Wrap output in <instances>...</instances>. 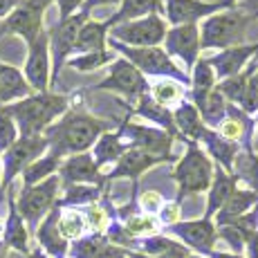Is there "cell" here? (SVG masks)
I'll list each match as a JSON object with an SVG mask.
<instances>
[{"label":"cell","mask_w":258,"mask_h":258,"mask_svg":"<svg viewBox=\"0 0 258 258\" xmlns=\"http://www.w3.org/2000/svg\"><path fill=\"white\" fill-rule=\"evenodd\" d=\"M108 131H110V121L74 108L47 128L45 140L49 142V153L63 160V157L88 153Z\"/></svg>","instance_id":"1"},{"label":"cell","mask_w":258,"mask_h":258,"mask_svg":"<svg viewBox=\"0 0 258 258\" xmlns=\"http://www.w3.org/2000/svg\"><path fill=\"white\" fill-rule=\"evenodd\" d=\"M21 137H38L70 110V97L54 92H34L32 97L7 106Z\"/></svg>","instance_id":"2"},{"label":"cell","mask_w":258,"mask_h":258,"mask_svg":"<svg viewBox=\"0 0 258 258\" xmlns=\"http://www.w3.org/2000/svg\"><path fill=\"white\" fill-rule=\"evenodd\" d=\"M254 23V18L242 14L236 7L218 12L198 25L200 27V45L202 49H220V52L227 47L242 45L247 32H249V25Z\"/></svg>","instance_id":"3"},{"label":"cell","mask_w":258,"mask_h":258,"mask_svg":"<svg viewBox=\"0 0 258 258\" xmlns=\"http://www.w3.org/2000/svg\"><path fill=\"white\" fill-rule=\"evenodd\" d=\"M184 155L180 157V162L173 168V177L177 182V200L182 202L186 196H193V193H205L211 188L213 182V162L211 157L205 153V148L198 142H188Z\"/></svg>","instance_id":"4"},{"label":"cell","mask_w":258,"mask_h":258,"mask_svg":"<svg viewBox=\"0 0 258 258\" xmlns=\"http://www.w3.org/2000/svg\"><path fill=\"white\" fill-rule=\"evenodd\" d=\"M108 45L112 49H117L126 61H131L144 77L175 79V81L184 83V86L191 83L188 74L177 68V63L168 56L164 47H128V45H123V43L112 41V38H108Z\"/></svg>","instance_id":"5"},{"label":"cell","mask_w":258,"mask_h":258,"mask_svg":"<svg viewBox=\"0 0 258 258\" xmlns=\"http://www.w3.org/2000/svg\"><path fill=\"white\" fill-rule=\"evenodd\" d=\"M168 25L160 14H148L144 18L126 21L110 27V38L128 47H160L166 38Z\"/></svg>","instance_id":"6"},{"label":"cell","mask_w":258,"mask_h":258,"mask_svg":"<svg viewBox=\"0 0 258 258\" xmlns=\"http://www.w3.org/2000/svg\"><path fill=\"white\" fill-rule=\"evenodd\" d=\"M58 186H61L58 175L47 177V180L41 182V184L23 186V193L18 196V200H16V209L23 216L25 225H27L32 231H36L43 218H45L54 207H56Z\"/></svg>","instance_id":"7"},{"label":"cell","mask_w":258,"mask_h":258,"mask_svg":"<svg viewBox=\"0 0 258 258\" xmlns=\"http://www.w3.org/2000/svg\"><path fill=\"white\" fill-rule=\"evenodd\" d=\"M54 0H21L16 9L0 25L3 34H18L27 45H32L45 29H43V14Z\"/></svg>","instance_id":"8"},{"label":"cell","mask_w":258,"mask_h":258,"mask_svg":"<svg viewBox=\"0 0 258 258\" xmlns=\"http://www.w3.org/2000/svg\"><path fill=\"white\" fill-rule=\"evenodd\" d=\"M86 21H90V14L86 12H77L74 16L58 21L49 32V54H52V83L58 81L61 68L68 63L70 54L77 47V38L81 27L86 25Z\"/></svg>","instance_id":"9"},{"label":"cell","mask_w":258,"mask_h":258,"mask_svg":"<svg viewBox=\"0 0 258 258\" xmlns=\"http://www.w3.org/2000/svg\"><path fill=\"white\" fill-rule=\"evenodd\" d=\"M45 151H49V142L45 140V135L18 137L3 155V188L12 186L16 175H23L25 168L45 155Z\"/></svg>","instance_id":"10"},{"label":"cell","mask_w":258,"mask_h":258,"mask_svg":"<svg viewBox=\"0 0 258 258\" xmlns=\"http://www.w3.org/2000/svg\"><path fill=\"white\" fill-rule=\"evenodd\" d=\"M97 90H110V92H119L123 99H128L131 103H137L140 99L151 90L146 77L133 66L126 58H115L110 66V74L103 79L97 86Z\"/></svg>","instance_id":"11"},{"label":"cell","mask_w":258,"mask_h":258,"mask_svg":"<svg viewBox=\"0 0 258 258\" xmlns=\"http://www.w3.org/2000/svg\"><path fill=\"white\" fill-rule=\"evenodd\" d=\"M236 7L231 0H216V3H207V0H164V14L166 23L173 27L177 25H198L205 18L213 16L218 12Z\"/></svg>","instance_id":"12"},{"label":"cell","mask_w":258,"mask_h":258,"mask_svg":"<svg viewBox=\"0 0 258 258\" xmlns=\"http://www.w3.org/2000/svg\"><path fill=\"white\" fill-rule=\"evenodd\" d=\"M52 54H49V32H43L36 41L29 45L27 61H25L23 74L34 92H49L52 83Z\"/></svg>","instance_id":"13"},{"label":"cell","mask_w":258,"mask_h":258,"mask_svg":"<svg viewBox=\"0 0 258 258\" xmlns=\"http://www.w3.org/2000/svg\"><path fill=\"white\" fill-rule=\"evenodd\" d=\"M121 135H126L131 140V148H140V151H146L151 155L164 157V160L173 162L171 148H173V135L162 128L155 126H144V123H123L119 128Z\"/></svg>","instance_id":"14"},{"label":"cell","mask_w":258,"mask_h":258,"mask_svg":"<svg viewBox=\"0 0 258 258\" xmlns=\"http://www.w3.org/2000/svg\"><path fill=\"white\" fill-rule=\"evenodd\" d=\"M164 49L168 56H177L186 66V70H193L200 58V27L198 25H177L166 32Z\"/></svg>","instance_id":"15"},{"label":"cell","mask_w":258,"mask_h":258,"mask_svg":"<svg viewBox=\"0 0 258 258\" xmlns=\"http://www.w3.org/2000/svg\"><path fill=\"white\" fill-rule=\"evenodd\" d=\"M173 236H177L186 247L196 249L198 254H209L216 247L218 240V227L213 225L211 218H200V220H186V222H175L168 227Z\"/></svg>","instance_id":"16"},{"label":"cell","mask_w":258,"mask_h":258,"mask_svg":"<svg viewBox=\"0 0 258 258\" xmlns=\"http://www.w3.org/2000/svg\"><path fill=\"white\" fill-rule=\"evenodd\" d=\"M256 54H258V43H242V45L227 47V49H222V52L213 54L207 61H209V66L213 68V72H216V79L225 81V79H231V77H236V74H240Z\"/></svg>","instance_id":"17"},{"label":"cell","mask_w":258,"mask_h":258,"mask_svg":"<svg viewBox=\"0 0 258 258\" xmlns=\"http://www.w3.org/2000/svg\"><path fill=\"white\" fill-rule=\"evenodd\" d=\"M58 180L63 182V186H72V184L103 186L106 177L101 175V168L97 166L94 157L88 155V153H81V155H70L66 162H61Z\"/></svg>","instance_id":"18"},{"label":"cell","mask_w":258,"mask_h":258,"mask_svg":"<svg viewBox=\"0 0 258 258\" xmlns=\"http://www.w3.org/2000/svg\"><path fill=\"white\" fill-rule=\"evenodd\" d=\"M218 135L227 142H234L238 146H242V151H251V135H254V121H251L249 115L240 110L238 106L229 103V110H227V117L218 123Z\"/></svg>","instance_id":"19"},{"label":"cell","mask_w":258,"mask_h":258,"mask_svg":"<svg viewBox=\"0 0 258 258\" xmlns=\"http://www.w3.org/2000/svg\"><path fill=\"white\" fill-rule=\"evenodd\" d=\"M58 216H61V207H58V202H56V207L47 213L45 220H43L36 229L38 245H41V249L45 251L49 258H66L70 254V242L58 231Z\"/></svg>","instance_id":"20"},{"label":"cell","mask_w":258,"mask_h":258,"mask_svg":"<svg viewBox=\"0 0 258 258\" xmlns=\"http://www.w3.org/2000/svg\"><path fill=\"white\" fill-rule=\"evenodd\" d=\"M162 162H168L164 157H157V155H151L146 151H140V148H131L121 155V160L115 164V168L110 171V175L106 180H117V177H131L133 182L137 184V177L142 173H146L148 168H153L155 164H162Z\"/></svg>","instance_id":"21"},{"label":"cell","mask_w":258,"mask_h":258,"mask_svg":"<svg viewBox=\"0 0 258 258\" xmlns=\"http://www.w3.org/2000/svg\"><path fill=\"white\" fill-rule=\"evenodd\" d=\"M34 90L18 68L0 61V106H12L16 101L32 97Z\"/></svg>","instance_id":"22"},{"label":"cell","mask_w":258,"mask_h":258,"mask_svg":"<svg viewBox=\"0 0 258 258\" xmlns=\"http://www.w3.org/2000/svg\"><path fill=\"white\" fill-rule=\"evenodd\" d=\"M72 258H128L126 249L112 245L106 234H92L74 240L70 247Z\"/></svg>","instance_id":"23"},{"label":"cell","mask_w":258,"mask_h":258,"mask_svg":"<svg viewBox=\"0 0 258 258\" xmlns=\"http://www.w3.org/2000/svg\"><path fill=\"white\" fill-rule=\"evenodd\" d=\"M238 188V177L234 173H227L225 168H220L216 164L213 168V182H211V188H209V198H207V211H205V218H213L218 211L222 209L227 200L231 198Z\"/></svg>","instance_id":"24"},{"label":"cell","mask_w":258,"mask_h":258,"mask_svg":"<svg viewBox=\"0 0 258 258\" xmlns=\"http://www.w3.org/2000/svg\"><path fill=\"white\" fill-rule=\"evenodd\" d=\"M254 207H258V193L249 191V188H236L229 200L222 205V209L216 213V227L231 225L240 216L249 213Z\"/></svg>","instance_id":"25"},{"label":"cell","mask_w":258,"mask_h":258,"mask_svg":"<svg viewBox=\"0 0 258 258\" xmlns=\"http://www.w3.org/2000/svg\"><path fill=\"white\" fill-rule=\"evenodd\" d=\"M3 242L25 256L32 251L29 249V238H27V225H25L23 216L18 213L14 198H9V216H7V222H5V229H3Z\"/></svg>","instance_id":"26"},{"label":"cell","mask_w":258,"mask_h":258,"mask_svg":"<svg viewBox=\"0 0 258 258\" xmlns=\"http://www.w3.org/2000/svg\"><path fill=\"white\" fill-rule=\"evenodd\" d=\"M173 121H175V128H177V133H180V137L182 140H188V142H198L207 128V123L202 121L198 108L193 106L191 101H182L180 106L173 110Z\"/></svg>","instance_id":"27"},{"label":"cell","mask_w":258,"mask_h":258,"mask_svg":"<svg viewBox=\"0 0 258 258\" xmlns=\"http://www.w3.org/2000/svg\"><path fill=\"white\" fill-rule=\"evenodd\" d=\"M126 151H131V144L121 142V133H103L92 146V157L97 162V166L103 168L106 164H112V162L117 164Z\"/></svg>","instance_id":"28"},{"label":"cell","mask_w":258,"mask_h":258,"mask_svg":"<svg viewBox=\"0 0 258 258\" xmlns=\"http://www.w3.org/2000/svg\"><path fill=\"white\" fill-rule=\"evenodd\" d=\"M135 115H140L142 119H146V121H153V123H157V126H162V131L171 133L173 137L180 135V133H177V128H175V121H173V112L168 110V108L160 106V103L151 97V90H148L140 99V101H137Z\"/></svg>","instance_id":"29"},{"label":"cell","mask_w":258,"mask_h":258,"mask_svg":"<svg viewBox=\"0 0 258 258\" xmlns=\"http://www.w3.org/2000/svg\"><path fill=\"white\" fill-rule=\"evenodd\" d=\"M160 12H164V0H123L119 5L117 14L106 18V23L112 27V25L135 21V18H144L148 14H160Z\"/></svg>","instance_id":"30"},{"label":"cell","mask_w":258,"mask_h":258,"mask_svg":"<svg viewBox=\"0 0 258 258\" xmlns=\"http://www.w3.org/2000/svg\"><path fill=\"white\" fill-rule=\"evenodd\" d=\"M191 103L198 108L202 121H205L209 128H218V123L227 117V110H229V101L220 94L218 86H216V90L213 92L205 94V97L196 99V101H191Z\"/></svg>","instance_id":"31"},{"label":"cell","mask_w":258,"mask_h":258,"mask_svg":"<svg viewBox=\"0 0 258 258\" xmlns=\"http://www.w3.org/2000/svg\"><path fill=\"white\" fill-rule=\"evenodd\" d=\"M108 29H110V25H108L106 21H86V25H83L81 32H79L74 52L86 54V52H99V49H106Z\"/></svg>","instance_id":"32"},{"label":"cell","mask_w":258,"mask_h":258,"mask_svg":"<svg viewBox=\"0 0 258 258\" xmlns=\"http://www.w3.org/2000/svg\"><path fill=\"white\" fill-rule=\"evenodd\" d=\"M61 157L52 155V153L47 151V155L38 157L36 162H32L27 168L23 171V184L25 186H34V184H41V182H45L47 177L56 175V171L61 168Z\"/></svg>","instance_id":"33"},{"label":"cell","mask_w":258,"mask_h":258,"mask_svg":"<svg viewBox=\"0 0 258 258\" xmlns=\"http://www.w3.org/2000/svg\"><path fill=\"white\" fill-rule=\"evenodd\" d=\"M151 97L164 108H177L182 101H186V88L184 83L175 81V79H160L157 83L151 86Z\"/></svg>","instance_id":"34"},{"label":"cell","mask_w":258,"mask_h":258,"mask_svg":"<svg viewBox=\"0 0 258 258\" xmlns=\"http://www.w3.org/2000/svg\"><path fill=\"white\" fill-rule=\"evenodd\" d=\"M216 86H218V79H216L213 68L209 66V61H207V58H198L196 68H193V74H191V101L213 92Z\"/></svg>","instance_id":"35"},{"label":"cell","mask_w":258,"mask_h":258,"mask_svg":"<svg viewBox=\"0 0 258 258\" xmlns=\"http://www.w3.org/2000/svg\"><path fill=\"white\" fill-rule=\"evenodd\" d=\"M234 175L238 177V182H245L249 191L258 193V153H254V148L238 153Z\"/></svg>","instance_id":"36"},{"label":"cell","mask_w":258,"mask_h":258,"mask_svg":"<svg viewBox=\"0 0 258 258\" xmlns=\"http://www.w3.org/2000/svg\"><path fill=\"white\" fill-rule=\"evenodd\" d=\"M123 218V229L126 234L137 240V238H148V236H155L157 229H160V220L155 216H148V213H126Z\"/></svg>","instance_id":"37"},{"label":"cell","mask_w":258,"mask_h":258,"mask_svg":"<svg viewBox=\"0 0 258 258\" xmlns=\"http://www.w3.org/2000/svg\"><path fill=\"white\" fill-rule=\"evenodd\" d=\"M245 115H258V54L249 61V68H247V83H245V92H242V99L238 103Z\"/></svg>","instance_id":"38"},{"label":"cell","mask_w":258,"mask_h":258,"mask_svg":"<svg viewBox=\"0 0 258 258\" xmlns=\"http://www.w3.org/2000/svg\"><path fill=\"white\" fill-rule=\"evenodd\" d=\"M101 198V186L97 184H72L66 186V198L58 200V207H88Z\"/></svg>","instance_id":"39"},{"label":"cell","mask_w":258,"mask_h":258,"mask_svg":"<svg viewBox=\"0 0 258 258\" xmlns=\"http://www.w3.org/2000/svg\"><path fill=\"white\" fill-rule=\"evenodd\" d=\"M112 61H115V54L110 49H99V52H86V54H79V56H70L68 58V66L79 72H92Z\"/></svg>","instance_id":"40"},{"label":"cell","mask_w":258,"mask_h":258,"mask_svg":"<svg viewBox=\"0 0 258 258\" xmlns=\"http://www.w3.org/2000/svg\"><path fill=\"white\" fill-rule=\"evenodd\" d=\"M86 229H88V225H86V218H83L81 211H74V209L61 211V216H58V231H61V236L66 238L68 242L83 238Z\"/></svg>","instance_id":"41"},{"label":"cell","mask_w":258,"mask_h":258,"mask_svg":"<svg viewBox=\"0 0 258 258\" xmlns=\"http://www.w3.org/2000/svg\"><path fill=\"white\" fill-rule=\"evenodd\" d=\"M135 247L142 251L144 256H160V254H166V251H173L180 247V242L173 240V238L168 236H148V238H140V240L135 242Z\"/></svg>","instance_id":"42"},{"label":"cell","mask_w":258,"mask_h":258,"mask_svg":"<svg viewBox=\"0 0 258 258\" xmlns=\"http://www.w3.org/2000/svg\"><path fill=\"white\" fill-rule=\"evenodd\" d=\"M18 140V126L7 106H0V153H7L9 146Z\"/></svg>","instance_id":"43"},{"label":"cell","mask_w":258,"mask_h":258,"mask_svg":"<svg viewBox=\"0 0 258 258\" xmlns=\"http://www.w3.org/2000/svg\"><path fill=\"white\" fill-rule=\"evenodd\" d=\"M83 218H86V225L92 234H103V231L110 227V216H108V211L103 209L99 202L88 205L86 211H83Z\"/></svg>","instance_id":"44"},{"label":"cell","mask_w":258,"mask_h":258,"mask_svg":"<svg viewBox=\"0 0 258 258\" xmlns=\"http://www.w3.org/2000/svg\"><path fill=\"white\" fill-rule=\"evenodd\" d=\"M162 207H164V200H162V196L157 191L142 193V198H140V209H142V213H148V216H153V213H160Z\"/></svg>","instance_id":"45"},{"label":"cell","mask_w":258,"mask_h":258,"mask_svg":"<svg viewBox=\"0 0 258 258\" xmlns=\"http://www.w3.org/2000/svg\"><path fill=\"white\" fill-rule=\"evenodd\" d=\"M160 222L162 225H166V227L180 222V202H175V200L166 202V205L162 207V211H160Z\"/></svg>","instance_id":"46"},{"label":"cell","mask_w":258,"mask_h":258,"mask_svg":"<svg viewBox=\"0 0 258 258\" xmlns=\"http://www.w3.org/2000/svg\"><path fill=\"white\" fill-rule=\"evenodd\" d=\"M54 3L58 5V12H61V21H66V18L74 16L77 12H81V9H83V3H86V0H54Z\"/></svg>","instance_id":"47"},{"label":"cell","mask_w":258,"mask_h":258,"mask_svg":"<svg viewBox=\"0 0 258 258\" xmlns=\"http://www.w3.org/2000/svg\"><path fill=\"white\" fill-rule=\"evenodd\" d=\"M126 256L128 258H186L188 256V249H186L184 245H180L177 249L166 251V254H160V256H144V254H137V251H128L126 249Z\"/></svg>","instance_id":"48"},{"label":"cell","mask_w":258,"mask_h":258,"mask_svg":"<svg viewBox=\"0 0 258 258\" xmlns=\"http://www.w3.org/2000/svg\"><path fill=\"white\" fill-rule=\"evenodd\" d=\"M236 9H240L242 14H247V16H251L254 21H258V0H238Z\"/></svg>","instance_id":"49"},{"label":"cell","mask_w":258,"mask_h":258,"mask_svg":"<svg viewBox=\"0 0 258 258\" xmlns=\"http://www.w3.org/2000/svg\"><path fill=\"white\" fill-rule=\"evenodd\" d=\"M121 3H123V0H86V3H83V9H81V12L90 14L92 9L103 7V5H121Z\"/></svg>","instance_id":"50"},{"label":"cell","mask_w":258,"mask_h":258,"mask_svg":"<svg viewBox=\"0 0 258 258\" xmlns=\"http://www.w3.org/2000/svg\"><path fill=\"white\" fill-rule=\"evenodd\" d=\"M18 5H21V0H0V18L5 21V18H7L9 14L18 7Z\"/></svg>","instance_id":"51"},{"label":"cell","mask_w":258,"mask_h":258,"mask_svg":"<svg viewBox=\"0 0 258 258\" xmlns=\"http://www.w3.org/2000/svg\"><path fill=\"white\" fill-rule=\"evenodd\" d=\"M247 251H249V258H258V231L254 236L247 240V247H245Z\"/></svg>","instance_id":"52"},{"label":"cell","mask_w":258,"mask_h":258,"mask_svg":"<svg viewBox=\"0 0 258 258\" xmlns=\"http://www.w3.org/2000/svg\"><path fill=\"white\" fill-rule=\"evenodd\" d=\"M211 258H242L240 254H227V251H211Z\"/></svg>","instance_id":"53"},{"label":"cell","mask_w":258,"mask_h":258,"mask_svg":"<svg viewBox=\"0 0 258 258\" xmlns=\"http://www.w3.org/2000/svg\"><path fill=\"white\" fill-rule=\"evenodd\" d=\"M27 258H49V256H47L45 251L41 249V247H36V249H32V251H29Z\"/></svg>","instance_id":"54"},{"label":"cell","mask_w":258,"mask_h":258,"mask_svg":"<svg viewBox=\"0 0 258 258\" xmlns=\"http://www.w3.org/2000/svg\"><path fill=\"white\" fill-rule=\"evenodd\" d=\"M3 191H5L3 188V162H0V198H3Z\"/></svg>","instance_id":"55"},{"label":"cell","mask_w":258,"mask_h":258,"mask_svg":"<svg viewBox=\"0 0 258 258\" xmlns=\"http://www.w3.org/2000/svg\"><path fill=\"white\" fill-rule=\"evenodd\" d=\"M186 258H202V256H200V254H188Z\"/></svg>","instance_id":"56"},{"label":"cell","mask_w":258,"mask_h":258,"mask_svg":"<svg viewBox=\"0 0 258 258\" xmlns=\"http://www.w3.org/2000/svg\"><path fill=\"white\" fill-rule=\"evenodd\" d=\"M256 126H258V119H256Z\"/></svg>","instance_id":"57"},{"label":"cell","mask_w":258,"mask_h":258,"mask_svg":"<svg viewBox=\"0 0 258 258\" xmlns=\"http://www.w3.org/2000/svg\"><path fill=\"white\" fill-rule=\"evenodd\" d=\"M0 229H3V225H0Z\"/></svg>","instance_id":"58"}]
</instances>
